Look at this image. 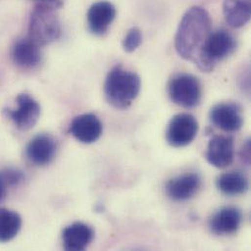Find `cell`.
Listing matches in <instances>:
<instances>
[{"label": "cell", "mask_w": 251, "mask_h": 251, "mask_svg": "<svg viewBox=\"0 0 251 251\" xmlns=\"http://www.w3.org/2000/svg\"><path fill=\"white\" fill-rule=\"evenodd\" d=\"M168 94L174 104L185 109H192L201 103L202 90L201 82L196 76L189 74H178L169 81Z\"/></svg>", "instance_id": "5"}, {"label": "cell", "mask_w": 251, "mask_h": 251, "mask_svg": "<svg viewBox=\"0 0 251 251\" xmlns=\"http://www.w3.org/2000/svg\"><path fill=\"white\" fill-rule=\"evenodd\" d=\"M211 32L208 12L199 6L192 7L183 16L175 36L177 53L185 60L195 61Z\"/></svg>", "instance_id": "1"}, {"label": "cell", "mask_w": 251, "mask_h": 251, "mask_svg": "<svg viewBox=\"0 0 251 251\" xmlns=\"http://www.w3.org/2000/svg\"><path fill=\"white\" fill-rule=\"evenodd\" d=\"M236 48L237 41L231 32L226 29L211 31L194 62L201 71L210 73L217 63L231 56Z\"/></svg>", "instance_id": "3"}, {"label": "cell", "mask_w": 251, "mask_h": 251, "mask_svg": "<svg viewBox=\"0 0 251 251\" xmlns=\"http://www.w3.org/2000/svg\"><path fill=\"white\" fill-rule=\"evenodd\" d=\"M210 121L225 132H237L244 125L241 107L236 103H220L210 111Z\"/></svg>", "instance_id": "8"}, {"label": "cell", "mask_w": 251, "mask_h": 251, "mask_svg": "<svg viewBox=\"0 0 251 251\" xmlns=\"http://www.w3.org/2000/svg\"><path fill=\"white\" fill-rule=\"evenodd\" d=\"M103 126L100 120L92 114H84L76 117L70 126L71 134L79 142L91 144L102 135Z\"/></svg>", "instance_id": "12"}, {"label": "cell", "mask_w": 251, "mask_h": 251, "mask_svg": "<svg viewBox=\"0 0 251 251\" xmlns=\"http://www.w3.org/2000/svg\"><path fill=\"white\" fill-rule=\"evenodd\" d=\"M12 57L18 67L22 69H33L40 64L42 54L40 46L27 37L16 42L13 47Z\"/></svg>", "instance_id": "16"}, {"label": "cell", "mask_w": 251, "mask_h": 251, "mask_svg": "<svg viewBox=\"0 0 251 251\" xmlns=\"http://www.w3.org/2000/svg\"><path fill=\"white\" fill-rule=\"evenodd\" d=\"M57 151L56 140L48 134H40L30 140L26 147L28 159L38 166L49 164Z\"/></svg>", "instance_id": "11"}, {"label": "cell", "mask_w": 251, "mask_h": 251, "mask_svg": "<svg viewBox=\"0 0 251 251\" xmlns=\"http://www.w3.org/2000/svg\"><path fill=\"white\" fill-rule=\"evenodd\" d=\"M242 213L236 207H224L217 211L209 222L211 232L218 236L235 234L242 224Z\"/></svg>", "instance_id": "14"}, {"label": "cell", "mask_w": 251, "mask_h": 251, "mask_svg": "<svg viewBox=\"0 0 251 251\" xmlns=\"http://www.w3.org/2000/svg\"><path fill=\"white\" fill-rule=\"evenodd\" d=\"M141 80L135 73L117 66L106 77L104 91L107 101L116 109L126 110L138 97Z\"/></svg>", "instance_id": "2"}, {"label": "cell", "mask_w": 251, "mask_h": 251, "mask_svg": "<svg viewBox=\"0 0 251 251\" xmlns=\"http://www.w3.org/2000/svg\"><path fill=\"white\" fill-rule=\"evenodd\" d=\"M36 1H39L40 4H46V5H49V6H52V7H61L63 2L62 0H36Z\"/></svg>", "instance_id": "23"}, {"label": "cell", "mask_w": 251, "mask_h": 251, "mask_svg": "<svg viewBox=\"0 0 251 251\" xmlns=\"http://www.w3.org/2000/svg\"><path fill=\"white\" fill-rule=\"evenodd\" d=\"M24 180L22 171L14 168L0 170V202L6 198L8 189L20 185Z\"/></svg>", "instance_id": "20"}, {"label": "cell", "mask_w": 251, "mask_h": 251, "mask_svg": "<svg viewBox=\"0 0 251 251\" xmlns=\"http://www.w3.org/2000/svg\"><path fill=\"white\" fill-rule=\"evenodd\" d=\"M216 186L226 196H238L245 194L249 190V180L240 171H230L218 177Z\"/></svg>", "instance_id": "18"}, {"label": "cell", "mask_w": 251, "mask_h": 251, "mask_svg": "<svg viewBox=\"0 0 251 251\" xmlns=\"http://www.w3.org/2000/svg\"><path fill=\"white\" fill-rule=\"evenodd\" d=\"M234 153V139L229 136L216 135L210 140L205 156L214 167L224 168L233 162Z\"/></svg>", "instance_id": "10"}, {"label": "cell", "mask_w": 251, "mask_h": 251, "mask_svg": "<svg viewBox=\"0 0 251 251\" xmlns=\"http://www.w3.org/2000/svg\"><path fill=\"white\" fill-rule=\"evenodd\" d=\"M199 131L196 118L190 114L174 116L166 130V140L174 148H183L191 144Z\"/></svg>", "instance_id": "6"}, {"label": "cell", "mask_w": 251, "mask_h": 251, "mask_svg": "<svg viewBox=\"0 0 251 251\" xmlns=\"http://www.w3.org/2000/svg\"><path fill=\"white\" fill-rule=\"evenodd\" d=\"M142 32L138 27H132L126 33L123 41V47L128 53L134 52L142 43Z\"/></svg>", "instance_id": "21"}, {"label": "cell", "mask_w": 251, "mask_h": 251, "mask_svg": "<svg viewBox=\"0 0 251 251\" xmlns=\"http://www.w3.org/2000/svg\"><path fill=\"white\" fill-rule=\"evenodd\" d=\"M201 187V178L197 173H185L168 181L167 196L175 201H186L194 198Z\"/></svg>", "instance_id": "9"}, {"label": "cell", "mask_w": 251, "mask_h": 251, "mask_svg": "<svg viewBox=\"0 0 251 251\" xmlns=\"http://www.w3.org/2000/svg\"><path fill=\"white\" fill-rule=\"evenodd\" d=\"M223 14L229 25L242 27L251 20V0H224Z\"/></svg>", "instance_id": "17"}, {"label": "cell", "mask_w": 251, "mask_h": 251, "mask_svg": "<svg viewBox=\"0 0 251 251\" xmlns=\"http://www.w3.org/2000/svg\"><path fill=\"white\" fill-rule=\"evenodd\" d=\"M61 35V25L54 7L38 4L31 12L28 38L40 47L56 41Z\"/></svg>", "instance_id": "4"}, {"label": "cell", "mask_w": 251, "mask_h": 251, "mask_svg": "<svg viewBox=\"0 0 251 251\" xmlns=\"http://www.w3.org/2000/svg\"><path fill=\"white\" fill-rule=\"evenodd\" d=\"M22 227L21 216L10 209L0 208V243L13 240Z\"/></svg>", "instance_id": "19"}, {"label": "cell", "mask_w": 251, "mask_h": 251, "mask_svg": "<svg viewBox=\"0 0 251 251\" xmlns=\"http://www.w3.org/2000/svg\"><path fill=\"white\" fill-rule=\"evenodd\" d=\"M17 107L5 110L6 116L21 130H28L36 125L40 117V105L28 94L17 97Z\"/></svg>", "instance_id": "7"}, {"label": "cell", "mask_w": 251, "mask_h": 251, "mask_svg": "<svg viewBox=\"0 0 251 251\" xmlns=\"http://www.w3.org/2000/svg\"><path fill=\"white\" fill-rule=\"evenodd\" d=\"M117 15L116 7L108 1L94 3L87 13V21L90 30L96 35L106 33Z\"/></svg>", "instance_id": "13"}, {"label": "cell", "mask_w": 251, "mask_h": 251, "mask_svg": "<svg viewBox=\"0 0 251 251\" xmlns=\"http://www.w3.org/2000/svg\"><path fill=\"white\" fill-rule=\"evenodd\" d=\"M241 157L246 165L251 164V140H248L246 142L244 148H242Z\"/></svg>", "instance_id": "22"}, {"label": "cell", "mask_w": 251, "mask_h": 251, "mask_svg": "<svg viewBox=\"0 0 251 251\" xmlns=\"http://www.w3.org/2000/svg\"><path fill=\"white\" fill-rule=\"evenodd\" d=\"M94 238V231L86 224L76 222L67 227L62 234L66 251H79L85 250Z\"/></svg>", "instance_id": "15"}]
</instances>
